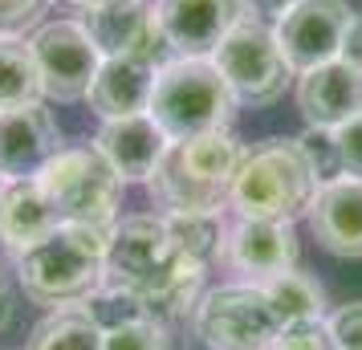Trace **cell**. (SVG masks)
Listing matches in <instances>:
<instances>
[{
    "label": "cell",
    "instance_id": "obj_33",
    "mask_svg": "<svg viewBox=\"0 0 362 350\" xmlns=\"http://www.w3.org/2000/svg\"><path fill=\"white\" fill-rule=\"evenodd\" d=\"M74 8H82V13H90V8H102V4H110V0H69Z\"/></svg>",
    "mask_w": 362,
    "mask_h": 350
},
{
    "label": "cell",
    "instance_id": "obj_3",
    "mask_svg": "<svg viewBox=\"0 0 362 350\" xmlns=\"http://www.w3.org/2000/svg\"><path fill=\"white\" fill-rule=\"evenodd\" d=\"M106 249L110 233L106 228H86V224H62L41 245L17 252V281L25 298L37 305H82L106 281Z\"/></svg>",
    "mask_w": 362,
    "mask_h": 350
},
{
    "label": "cell",
    "instance_id": "obj_10",
    "mask_svg": "<svg viewBox=\"0 0 362 350\" xmlns=\"http://www.w3.org/2000/svg\"><path fill=\"white\" fill-rule=\"evenodd\" d=\"M350 4L346 0H297L281 21H273L277 45L293 74L326 66L342 53V37L350 25Z\"/></svg>",
    "mask_w": 362,
    "mask_h": 350
},
{
    "label": "cell",
    "instance_id": "obj_20",
    "mask_svg": "<svg viewBox=\"0 0 362 350\" xmlns=\"http://www.w3.org/2000/svg\"><path fill=\"white\" fill-rule=\"evenodd\" d=\"M106 326H102L90 305H62L49 310L33 326L29 350H102Z\"/></svg>",
    "mask_w": 362,
    "mask_h": 350
},
{
    "label": "cell",
    "instance_id": "obj_28",
    "mask_svg": "<svg viewBox=\"0 0 362 350\" xmlns=\"http://www.w3.org/2000/svg\"><path fill=\"white\" fill-rule=\"evenodd\" d=\"M338 155H342V171L350 180H362V115H354L350 122H342L338 131Z\"/></svg>",
    "mask_w": 362,
    "mask_h": 350
},
{
    "label": "cell",
    "instance_id": "obj_23",
    "mask_svg": "<svg viewBox=\"0 0 362 350\" xmlns=\"http://www.w3.org/2000/svg\"><path fill=\"white\" fill-rule=\"evenodd\" d=\"M102 350H180V342L171 338L167 322L151 314H122L115 322H106V342Z\"/></svg>",
    "mask_w": 362,
    "mask_h": 350
},
{
    "label": "cell",
    "instance_id": "obj_14",
    "mask_svg": "<svg viewBox=\"0 0 362 350\" xmlns=\"http://www.w3.org/2000/svg\"><path fill=\"white\" fill-rule=\"evenodd\" d=\"M220 257L228 261L236 273H245L248 281H269L277 273L297 269V236L293 224H277V220H248L240 216L224 233Z\"/></svg>",
    "mask_w": 362,
    "mask_h": 350
},
{
    "label": "cell",
    "instance_id": "obj_7",
    "mask_svg": "<svg viewBox=\"0 0 362 350\" xmlns=\"http://www.w3.org/2000/svg\"><path fill=\"white\" fill-rule=\"evenodd\" d=\"M285 322L257 281L220 285L196 305V334L208 350H273Z\"/></svg>",
    "mask_w": 362,
    "mask_h": 350
},
{
    "label": "cell",
    "instance_id": "obj_32",
    "mask_svg": "<svg viewBox=\"0 0 362 350\" xmlns=\"http://www.w3.org/2000/svg\"><path fill=\"white\" fill-rule=\"evenodd\" d=\"M297 0H248V13L261 21H281L289 8H293Z\"/></svg>",
    "mask_w": 362,
    "mask_h": 350
},
{
    "label": "cell",
    "instance_id": "obj_17",
    "mask_svg": "<svg viewBox=\"0 0 362 350\" xmlns=\"http://www.w3.org/2000/svg\"><path fill=\"white\" fill-rule=\"evenodd\" d=\"M155 74L159 66L139 57V53H118V57H102L98 78L90 86L86 102L94 106V115L106 118H127V115H147L151 94H155Z\"/></svg>",
    "mask_w": 362,
    "mask_h": 350
},
{
    "label": "cell",
    "instance_id": "obj_21",
    "mask_svg": "<svg viewBox=\"0 0 362 350\" xmlns=\"http://www.w3.org/2000/svg\"><path fill=\"white\" fill-rule=\"evenodd\" d=\"M261 289L269 293L273 301V310L281 314L285 326H293V322H317V317H326V289L313 281L310 273H277V277H269L261 281Z\"/></svg>",
    "mask_w": 362,
    "mask_h": 350
},
{
    "label": "cell",
    "instance_id": "obj_34",
    "mask_svg": "<svg viewBox=\"0 0 362 350\" xmlns=\"http://www.w3.org/2000/svg\"><path fill=\"white\" fill-rule=\"evenodd\" d=\"M0 192H4V180H0Z\"/></svg>",
    "mask_w": 362,
    "mask_h": 350
},
{
    "label": "cell",
    "instance_id": "obj_9",
    "mask_svg": "<svg viewBox=\"0 0 362 350\" xmlns=\"http://www.w3.org/2000/svg\"><path fill=\"white\" fill-rule=\"evenodd\" d=\"M37 74H41V94L53 102H78L90 94V86L98 78L102 49L94 37L86 33L82 21H53L41 25L29 37Z\"/></svg>",
    "mask_w": 362,
    "mask_h": 350
},
{
    "label": "cell",
    "instance_id": "obj_15",
    "mask_svg": "<svg viewBox=\"0 0 362 350\" xmlns=\"http://www.w3.org/2000/svg\"><path fill=\"white\" fill-rule=\"evenodd\" d=\"M171 139L151 115H127V118H106L102 122L94 151L115 167L122 184H147L155 167L163 163Z\"/></svg>",
    "mask_w": 362,
    "mask_h": 350
},
{
    "label": "cell",
    "instance_id": "obj_4",
    "mask_svg": "<svg viewBox=\"0 0 362 350\" xmlns=\"http://www.w3.org/2000/svg\"><path fill=\"white\" fill-rule=\"evenodd\" d=\"M236 106L240 102L228 90L224 74L212 66V57H175L155 74L147 115L163 127L171 143H183L212 131H228Z\"/></svg>",
    "mask_w": 362,
    "mask_h": 350
},
{
    "label": "cell",
    "instance_id": "obj_19",
    "mask_svg": "<svg viewBox=\"0 0 362 350\" xmlns=\"http://www.w3.org/2000/svg\"><path fill=\"white\" fill-rule=\"evenodd\" d=\"M57 228H62V216L37 175L4 184V192H0V245L4 249L25 252Z\"/></svg>",
    "mask_w": 362,
    "mask_h": 350
},
{
    "label": "cell",
    "instance_id": "obj_12",
    "mask_svg": "<svg viewBox=\"0 0 362 350\" xmlns=\"http://www.w3.org/2000/svg\"><path fill=\"white\" fill-rule=\"evenodd\" d=\"M86 33L94 37L102 57H118V53H139L155 66L175 62V49L167 45L163 29L155 21V8L147 0H110L102 8L86 13Z\"/></svg>",
    "mask_w": 362,
    "mask_h": 350
},
{
    "label": "cell",
    "instance_id": "obj_22",
    "mask_svg": "<svg viewBox=\"0 0 362 350\" xmlns=\"http://www.w3.org/2000/svg\"><path fill=\"white\" fill-rule=\"evenodd\" d=\"M41 74H37L33 49L21 37H0V110L41 102Z\"/></svg>",
    "mask_w": 362,
    "mask_h": 350
},
{
    "label": "cell",
    "instance_id": "obj_30",
    "mask_svg": "<svg viewBox=\"0 0 362 350\" xmlns=\"http://www.w3.org/2000/svg\"><path fill=\"white\" fill-rule=\"evenodd\" d=\"M342 62H350V66L362 69V13H354L350 17V25H346V37H342V53H338Z\"/></svg>",
    "mask_w": 362,
    "mask_h": 350
},
{
    "label": "cell",
    "instance_id": "obj_29",
    "mask_svg": "<svg viewBox=\"0 0 362 350\" xmlns=\"http://www.w3.org/2000/svg\"><path fill=\"white\" fill-rule=\"evenodd\" d=\"M329 334L338 350H362V301H350L329 317Z\"/></svg>",
    "mask_w": 362,
    "mask_h": 350
},
{
    "label": "cell",
    "instance_id": "obj_24",
    "mask_svg": "<svg viewBox=\"0 0 362 350\" xmlns=\"http://www.w3.org/2000/svg\"><path fill=\"white\" fill-rule=\"evenodd\" d=\"M171 236L180 240V249L196 261V265H212L220 257V245H224V228L216 216H163Z\"/></svg>",
    "mask_w": 362,
    "mask_h": 350
},
{
    "label": "cell",
    "instance_id": "obj_6",
    "mask_svg": "<svg viewBox=\"0 0 362 350\" xmlns=\"http://www.w3.org/2000/svg\"><path fill=\"white\" fill-rule=\"evenodd\" d=\"M37 180L49 192L62 224H86V228H106V233L118 224V204H122L127 184L94 147L57 151Z\"/></svg>",
    "mask_w": 362,
    "mask_h": 350
},
{
    "label": "cell",
    "instance_id": "obj_2",
    "mask_svg": "<svg viewBox=\"0 0 362 350\" xmlns=\"http://www.w3.org/2000/svg\"><path fill=\"white\" fill-rule=\"evenodd\" d=\"M245 155L248 151L232 131L171 143L163 163L147 180L151 200L163 208V216H216L228 204Z\"/></svg>",
    "mask_w": 362,
    "mask_h": 350
},
{
    "label": "cell",
    "instance_id": "obj_31",
    "mask_svg": "<svg viewBox=\"0 0 362 350\" xmlns=\"http://www.w3.org/2000/svg\"><path fill=\"white\" fill-rule=\"evenodd\" d=\"M17 317V281L0 269V330H8Z\"/></svg>",
    "mask_w": 362,
    "mask_h": 350
},
{
    "label": "cell",
    "instance_id": "obj_27",
    "mask_svg": "<svg viewBox=\"0 0 362 350\" xmlns=\"http://www.w3.org/2000/svg\"><path fill=\"white\" fill-rule=\"evenodd\" d=\"M53 0H0V37H21L49 13Z\"/></svg>",
    "mask_w": 362,
    "mask_h": 350
},
{
    "label": "cell",
    "instance_id": "obj_8",
    "mask_svg": "<svg viewBox=\"0 0 362 350\" xmlns=\"http://www.w3.org/2000/svg\"><path fill=\"white\" fill-rule=\"evenodd\" d=\"M212 66L224 74L228 90L245 106L277 102L289 86V78H293V69H289V62L277 45V33L252 13L212 49Z\"/></svg>",
    "mask_w": 362,
    "mask_h": 350
},
{
    "label": "cell",
    "instance_id": "obj_11",
    "mask_svg": "<svg viewBox=\"0 0 362 350\" xmlns=\"http://www.w3.org/2000/svg\"><path fill=\"white\" fill-rule=\"evenodd\" d=\"M155 21L175 57H212V49L248 17V0H155Z\"/></svg>",
    "mask_w": 362,
    "mask_h": 350
},
{
    "label": "cell",
    "instance_id": "obj_5",
    "mask_svg": "<svg viewBox=\"0 0 362 350\" xmlns=\"http://www.w3.org/2000/svg\"><path fill=\"white\" fill-rule=\"evenodd\" d=\"M313 196H317V180H313L310 163L301 159L297 143L293 139H269L245 155L228 204L248 220L293 224V220L310 216Z\"/></svg>",
    "mask_w": 362,
    "mask_h": 350
},
{
    "label": "cell",
    "instance_id": "obj_26",
    "mask_svg": "<svg viewBox=\"0 0 362 350\" xmlns=\"http://www.w3.org/2000/svg\"><path fill=\"white\" fill-rule=\"evenodd\" d=\"M273 350H338V342L329 334V322L317 317V322H293V326H285L281 338L273 342Z\"/></svg>",
    "mask_w": 362,
    "mask_h": 350
},
{
    "label": "cell",
    "instance_id": "obj_25",
    "mask_svg": "<svg viewBox=\"0 0 362 350\" xmlns=\"http://www.w3.org/2000/svg\"><path fill=\"white\" fill-rule=\"evenodd\" d=\"M293 143H297V151H301V159L310 163L317 187L334 184V180H342L346 175L342 171V155H338V139H334L329 127H305Z\"/></svg>",
    "mask_w": 362,
    "mask_h": 350
},
{
    "label": "cell",
    "instance_id": "obj_16",
    "mask_svg": "<svg viewBox=\"0 0 362 350\" xmlns=\"http://www.w3.org/2000/svg\"><path fill=\"white\" fill-rule=\"evenodd\" d=\"M297 106L305 115V127H329L338 131L342 122L362 115V69L334 57L326 66L301 74L297 82Z\"/></svg>",
    "mask_w": 362,
    "mask_h": 350
},
{
    "label": "cell",
    "instance_id": "obj_18",
    "mask_svg": "<svg viewBox=\"0 0 362 350\" xmlns=\"http://www.w3.org/2000/svg\"><path fill=\"white\" fill-rule=\"evenodd\" d=\"M310 233L334 257H362V180H334L322 184L310 204Z\"/></svg>",
    "mask_w": 362,
    "mask_h": 350
},
{
    "label": "cell",
    "instance_id": "obj_1",
    "mask_svg": "<svg viewBox=\"0 0 362 350\" xmlns=\"http://www.w3.org/2000/svg\"><path fill=\"white\" fill-rule=\"evenodd\" d=\"M204 265H196L163 216H131L110 228L106 249V289L127 298L134 310L175 322L199 305Z\"/></svg>",
    "mask_w": 362,
    "mask_h": 350
},
{
    "label": "cell",
    "instance_id": "obj_13",
    "mask_svg": "<svg viewBox=\"0 0 362 350\" xmlns=\"http://www.w3.org/2000/svg\"><path fill=\"white\" fill-rule=\"evenodd\" d=\"M57 122L41 102H25V106H8L0 110V180H33L41 167L57 155Z\"/></svg>",
    "mask_w": 362,
    "mask_h": 350
}]
</instances>
